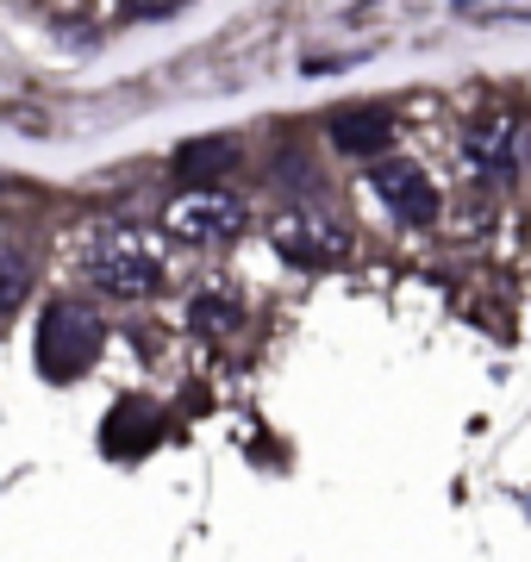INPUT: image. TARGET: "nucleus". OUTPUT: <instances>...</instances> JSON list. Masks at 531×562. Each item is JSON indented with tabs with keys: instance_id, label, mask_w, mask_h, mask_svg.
<instances>
[{
	"instance_id": "10",
	"label": "nucleus",
	"mask_w": 531,
	"mask_h": 562,
	"mask_svg": "<svg viewBox=\"0 0 531 562\" xmlns=\"http://www.w3.org/2000/svg\"><path fill=\"white\" fill-rule=\"evenodd\" d=\"M25 294H32V262L20 244H0V319H13Z\"/></svg>"
},
{
	"instance_id": "7",
	"label": "nucleus",
	"mask_w": 531,
	"mask_h": 562,
	"mask_svg": "<svg viewBox=\"0 0 531 562\" xmlns=\"http://www.w3.org/2000/svg\"><path fill=\"white\" fill-rule=\"evenodd\" d=\"M388 138H394V113L388 106H350V113L331 120V144L350 150V157H369V150H382Z\"/></svg>"
},
{
	"instance_id": "3",
	"label": "nucleus",
	"mask_w": 531,
	"mask_h": 562,
	"mask_svg": "<svg viewBox=\"0 0 531 562\" xmlns=\"http://www.w3.org/2000/svg\"><path fill=\"white\" fill-rule=\"evenodd\" d=\"M245 225H250V206L238 194H225V188H188L163 213V232L182 244H231Z\"/></svg>"
},
{
	"instance_id": "6",
	"label": "nucleus",
	"mask_w": 531,
	"mask_h": 562,
	"mask_svg": "<svg viewBox=\"0 0 531 562\" xmlns=\"http://www.w3.org/2000/svg\"><path fill=\"white\" fill-rule=\"evenodd\" d=\"M369 181H375L382 206H388L400 225H431V220H438V194H431V181L419 176L413 162H382Z\"/></svg>"
},
{
	"instance_id": "1",
	"label": "nucleus",
	"mask_w": 531,
	"mask_h": 562,
	"mask_svg": "<svg viewBox=\"0 0 531 562\" xmlns=\"http://www.w3.org/2000/svg\"><path fill=\"white\" fill-rule=\"evenodd\" d=\"M88 281L113 294V301H144L163 288V244L138 232V225H120V232H101L94 250H88Z\"/></svg>"
},
{
	"instance_id": "8",
	"label": "nucleus",
	"mask_w": 531,
	"mask_h": 562,
	"mask_svg": "<svg viewBox=\"0 0 531 562\" xmlns=\"http://www.w3.org/2000/svg\"><path fill=\"white\" fill-rule=\"evenodd\" d=\"M238 162V144L231 138H194L176 150V181H194V188H206L213 176H225Z\"/></svg>"
},
{
	"instance_id": "2",
	"label": "nucleus",
	"mask_w": 531,
	"mask_h": 562,
	"mask_svg": "<svg viewBox=\"0 0 531 562\" xmlns=\"http://www.w3.org/2000/svg\"><path fill=\"white\" fill-rule=\"evenodd\" d=\"M101 357V319L82 301H57L38 325V369L50 382H76Z\"/></svg>"
},
{
	"instance_id": "4",
	"label": "nucleus",
	"mask_w": 531,
	"mask_h": 562,
	"mask_svg": "<svg viewBox=\"0 0 531 562\" xmlns=\"http://www.w3.org/2000/svg\"><path fill=\"white\" fill-rule=\"evenodd\" d=\"M275 244L301 269H338L350 257V232L331 213H319V206H287L282 220H275Z\"/></svg>"
},
{
	"instance_id": "9",
	"label": "nucleus",
	"mask_w": 531,
	"mask_h": 562,
	"mask_svg": "<svg viewBox=\"0 0 531 562\" xmlns=\"http://www.w3.org/2000/svg\"><path fill=\"white\" fill-rule=\"evenodd\" d=\"M188 325H194V331H231V325H238V294H231L225 281L201 288L194 306H188Z\"/></svg>"
},
{
	"instance_id": "5",
	"label": "nucleus",
	"mask_w": 531,
	"mask_h": 562,
	"mask_svg": "<svg viewBox=\"0 0 531 562\" xmlns=\"http://www.w3.org/2000/svg\"><path fill=\"white\" fill-rule=\"evenodd\" d=\"M463 162H470V176L488 181V188L512 181V169H519V125L512 120H475L470 132H463Z\"/></svg>"
}]
</instances>
